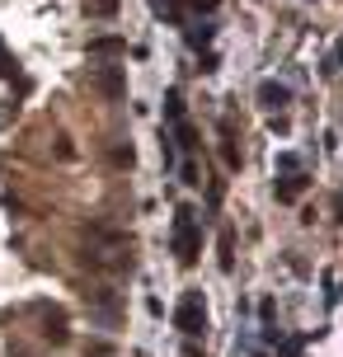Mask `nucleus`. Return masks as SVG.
Segmentation results:
<instances>
[{"label":"nucleus","mask_w":343,"mask_h":357,"mask_svg":"<svg viewBox=\"0 0 343 357\" xmlns=\"http://www.w3.org/2000/svg\"><path fill=\"white\" fill-rule=\"evenodd\" d=\"M174 324H179V334H188V339H198L202 329H207V310H202V296H198V291H188V296L179 301Z\"/></svg>","instance_id":"obj_1"},{"label":"nucleus","mask_w":343,"mask_h":357,"mask_svg":"<svg viewBox=\"0 0 343 357\" xmlns=\"http://www.w3.org/2000/svg\"><path fill=\"white\" fill-rule=\"evenodd\" d=\"M174 254H179V264L198 259V231H193V212L188 207H179V221H174Z\"/></svg>","instance_id":"obj_2"},{"label":"nucleus","mask_w":343,"mask_h":357,"mask_svg":"<svg viewBox=\"0 0 343 357\" xmlns=\"http://www.w3.org/2000/svg\"><path fill=\"white\" fill-rule=\"evenodd\" d=\"M90 85L99 89L104 99H123V94H127V71H123V66H94Z\"/></svg>","instance_id":"obj_3"},{"label":"nucleus","mask_w":343,"mask_h":357,"mask_svg":"<svg viewBox=\"0 0 343 357\" xmlns=\"http://www.w3.org/2000/svg\"><path fill=\"white\" fill-rule=\"evenodd\" d=\"M123 52H127V38H118V33L90 38V56H123Z\"/></svg>","instance_id":"obj_4"},{"label":"nucleus","mask_w":343,"mask_h":357,"mask_svg":"<svg viewBox=\"0 0 343 357\" xmlns=\"http://www.w3.org/2000/svg\"><path fill=\"white\" fill-rule=\"evenodd\" d=\"M287 99H291L287 85H277V80H264V85H259V104L264 108H282Z\"/></svg>","instance_id":"obj_5"},{"label":"nucleus","mask_w":343,"mask_h":357,"mask_svg":"<svg viewBox=\"0 0 343 357\" xmlns=\"http://www.w3.org/2000/svg\"><path fill=\"white\" fill-rule=\"evenodd\" d=\"M301 188H306V174H287L282 183H277V202H296Z\"/></svg>","instance_id":"obj_6"},{"label":"nucleus","mask_w":343,"mask_h":357,"mask_svg":"<svg viewBox=\"0 0 343 357\" xmlns=\"http://www.w3.org/2000/svg\"><path fill=\"white\" fill-rule=\"evenodd\" d=\"M43 339H47V343H66V339H71V334H66V320H61V315H56V320H47Z\"/></svg>","instance_id":"obj_7"},{"label":"nucleus","mask_w":343,"mask_h":357,"mask_svg":"<svg viewBox=\"0 0 343 357\" xmlns=\"http://www.w3.org/2000/svg\"><path fill=\"white\" fill-rule=\"evenodd\" d=\"M165 113H169L174 123H183V99H179V89H169V94H165Z\"/></svg>","instance_id":"obj_8"},{"label":"nucleus","mask_w":343,"mask_h":357,"mask_svg":"<svg viewBox=\"0 0 343 357\" xmlns=\"http://www.w3.org/2000/svg\"><path fill=\"white\" fill-rule=\"evenodd\" d=\"M113 165H118V169H132V160H137V151H132V146H113V155H109Z\"/></svg>","instance_id":"obj_9"},{"label":"nucleus","mask_w":343,"mask_h":357,"mask_svg":"<svg viewBox=\"0 0 343 357\" xmlns=\"http://www.w3.org/2000/svg\"><path fill=\"white\" fill-rule=\"evenodd\" d=\"M113 10H118V0H90V15H99V19L113 15Z\"/></svg>","instance_id":"obj_10"},{"label":"nucleus","mask_w":343,"mask_h":357,"mask_svg":"<svg viewBox=\"0 0 343 357\" xmlns=\"http://www.w3.org/2000/svg\"><path fill=\"white\" fill-rule=\"evenodd\" d=\"M179 142L188 146V151H193V146H198V132H193V123H179Z\"/></svg>","instance_id":"obj_11"},{"label":"nucleus","mask_w":343,"mask_h":357,"mask_svg":"<svg viewBox=\"0 0 343 357\" xmlns=\"http://www.w3.org/2000/svg\"><path fill=\"white\" fill-rule=\"evenodd\" d=\"M235 259H231V231H221V268H231Z\"/></svg>","instance_id":"obj_12"},{"label":"nucleus","mask_w":343,"mask_h":357,"mask_svg":"<svg viewBox=\"0 0 343 357\" xmlns=\"http://www.w3.org/2000/svg\"><path fill=\"white\" fill-rule=\"evenodd\" d=\"M188 43H193V47H207V43H212V29H193Z\"/></svg>","instance_id":"obj_13"},{"label":"nucleus","mask_w":343,"mask_h":357,"mask_svg":"<svg viewBox=\"0 0 343 357\" xmlns=\"http://www.w3.org/2000/svg\"><path fill=\"white\" fill-rule=\"evenodd\" d=\"M188 10H198V15H217V0H188Z\"/></svg>","instance_id":"obj_14"},{"label":"nucleus","mask_w":343,"mask_h":357,"mask_svg":"<svg viewBox=\"0 0 343 357\" xmlns=\"http://www.w3.org/2000/svg\"><path fill=\"white\" fill-rule=\"evenodd\" d=\"M183 183H202V174H198V165H193V160L183 165Z\"/></svg>","instance_id":"obj_15"}]
</instances>
